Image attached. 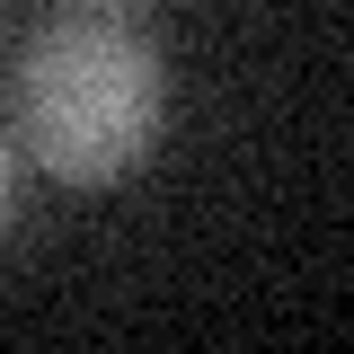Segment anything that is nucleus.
<instances>
[{
  "label": "nucleus",
  "mask_w": 354,
  "mask_h": 354,
  "mask_svg": "<svg viewBox=\"0 0 354 354\" xmlns=\"http://www.w3.org/2000/svg\"><path fill=\"white\" fill-rule=\"evenodd\" d=\"M0 213H9V151H0Z\"/></svg>",
  "instance_id": "nucleus-2"
},
{
  "label": "nucleus",
  "mask_w": 354,
  "mask_h": 354,
  "mask_svg": "<svg viewBox=\"0 0 354 354\" xmlns=\"http://www.w3.org/2000/svg\"><path fill=\"white\" fill-rule=\"evenodd\" d=\"M169 80L160 53L115 9H80L18 53V142L71 186L124 177L160 133Z\"/></svg>",
  "instance_id": "nucleus-1"
},
{
  "label": "nucleus",
  "mask_w": 354,
  "mask_h": 354,
  "mask_svg": "<svg viewBox=\"0 0 354 354\" xmlns=\"http://www.w3.org/2000/svg\"><path fill=\"white\" fill-rule=\"evenodd\" d=\"M80 9H133V0H80Z\"/></svg>",
  "instance_id": "nucleus-3"
}]
</instances>
